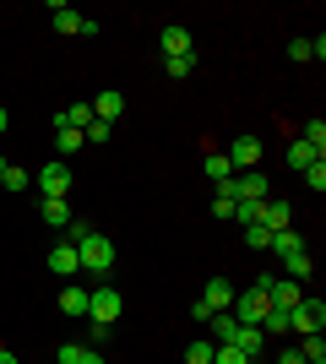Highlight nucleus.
<instances>
[{
	"instance_id": "nucleus-23",
	"label": "nucleus",
	"mask_w": 326,
	"mask_h": 364,
	"mask_svg": "<svg viewBox=\"0 0 326 364\" xmlns=\"http://www.w3.org/2000/svg\"><path fill=\"white\" fill-rule=\"evenodd\" d=\"M288 332V310H266L261 316V337H283Z\"/></svg>"
},
{
	"instance_id": "nucleus-35",
	"label": "nucleus",
	"mask_w": 326,
	"mask_h": 364,
	"mask_svg": "<svg viewBox=\"0 0 326 364\" xmlns=\"http://www.w3.org/2000/svg\"><path fill=\"white\" fill-rule=\"evenodd\" d=\"M278 364H305V353H299V348H283V353H278Z\"/></svg>"
},
{
	"instance_id": "nucleus-26",
	"label": "nucleus",
	"mask_w": 326,
	"mask_h": 364,
	"mask_svg": "<svg viewBox=\"0 0 326 364\" xmlns=\"http://www.w3.org/2000/svg\"><path fill=\"white\" fill-rule=\"evenodd\" d=\"M245 245H250V250H266V245H272V228H266V223H250L245 228Z\"/></svg>"
},
{
	"instance_id": "nucleus-19",
	"label": "nucleus",
	"mask_w": 326,
	"mask_h": 364,
	"mask_svg": "<svg viewBox=\"0 0 326 364\" xmlns=\"http://www.w3.org/2000/svg\"><path fill=\"white\" fill-rule=\"evenodd\" d=\"M283 267H288V277H294V283H305V277L315 272V256H310V250H294V256H283Z\"/></svg>"
},
{
	"instance_id": "nucleus-34",
	"label": "nucleus",
	"mask_w": 326,
	"mask_h": 364,
	"mask_svg": "<svg viewBox=\"0 0 326 364\" xmlns=\"http://www.w3.org/2000/svg\"><path fill=\"white\" fill-rule=\"evenodd\" d=\"M288 60H310V38H294V44H288Z\"/></svg>"
},
{
	"instance_id": "nucleus-5",
	"label": "nucleus",
	"mask_w": 326,
	"mask_h": 364,
	"mask_svg": "<svg viewBox=\"0 0 326 364\" xmlns=\"http://www.w3.org/2000/svg\"><path fill=\"white\" fill-rule=\"evenodd\" d=\"M38 191H44V196H65V191H71V168H65L60 158H49V164L38 168Z\"/></svg>"
},
{
	"instance_id": "nucleus-37",
	"label": "nucleus",
	"mask_w": 326,
	"mask_h": 364,
	"mask_svg": "<svg viewBox=\"0 0 326 364\" xmlns=\"http://www.w3.org/2000/svg\"><path fill=\"white\" fill-rule=\"evenodd\" d=\"M0 364H16V353H11V348H0Z\"/></svg>"
},
{
	"instance_id": "nucleus-31",
	"label": "nucleus",
	"mask_w": 326,
	"mask_h": 364,
	"mask_svg": "<svg viewBox=\"0 0 326 364\" xmlns=\"http://www.w3.org/2000/svg\"><path fill=\"white\" fill-rule=\"evenodd\" d=\"M305 185H310V191H326V164H321V158L305 168Z\"/></svg>"
},
{
	"instance_id": "nucleus-11",
	"label": "nucleus",
	"mask_w": 326,
	"mask_h": 364,
	"mask_svg": "<svg viewBox=\"0 0 326 364\" xmlns=\"http://www.w3.org/2000/svg\"><path fill=\"white\" fill-rule=\"evenodd\" d=\"M299 299H305V283H294V277H278V283H272V310H294Z\"/></svg>"
},
{
	"instance_id": "nucleus-16",
	"label": "nucleus",
	"mask_w": 326,
	"mask_h": 364,
	"mask_svg": "<svg viewBox=\"0 0 326 364\" xmlns=\"http://www.w3.org/2000/svg\"><path fill=\"white\" fill-rule=\"evenodd\" d=\"M207 180L223 191V185L234 180V164H229V152H207Z\"/></svg>"
},
{
	"instance_id": "nucleus-6",
	"label": "nucleus",
	"mask_w": 326,
	"mask_h": 364,
	"mask_svg": "<svg viewBox=\"0 0 326 364\" xmlns=\"http://www.w3.org/2000/svg\"><path fill=\"white\" fill-rule=\"evenodd\" d=\"M229 164H234V174H239V168H256L261 164V136H234L229 141Z\"/></svg>"
},
{
	"instance_id": "nucleus-4",
	"label": "nucleus",
	"mask_w": 326,
	"mask_h": 364,
	"mask_svg": "<svg viewBox=\"0 0 326 364\" xmlns=\"http://www.w3.org/2000/svg\"><path fill=\"white\" fill-rule=\"evenodd\" d=\"M256 223H266L272 234H278V228H294V201H283V196H266L261 207H256Z\"/></svg>"
},
{
	"instance_id": "nucleus-30",
	"label": "nucleus",
	"mask_w": 326,
	"mask_h": 364,
	"mask_svg": "<svg viewBox=\"0 0 326 364\" xmlns=\"http://www.w3.org/2000/svg\"><path fill=\"white\" fill-rule=\"evenodd\" d=\"M55 152H82V131H55Z\"/></svg>"
},
{
	"instance_id": "nucleus-20",
	"label": "nucleus",
	"mask_w": 326,
	"mask_h": 364,
	"mask_svg": "<svg viewBox=\"0 0 326 364\" xmlns=\"http://www.w3.org/2000/svg\"><path fill=\"white\" fill-rule=\"evenodd\" d=\"M60 310H65V316H87V289H82V283L60 289Z\"/></svg>"
},
{
	"instance_id": "nucleus-25",
	"label": "nucleus",
	"mask_w": 326,
	"mask_h": 364,
	"mask_svg": "<svg viewBox=\"0 0 326 364\" xmlns=\"http://www.w3.org/2000/svg\"><path fill=\"white\" fill-rule=\"evenodd\" d=\"M163 71H169L174 82H185V76L196 71V55H174V60H163Z\"/></svg>"
},
{
	"instance_id": "nucleus-18",
	"label": "nucleus",
	"mask_w": 326,
	"mask_h": 364,
	"mask_svg": "<svg viewBox=\"0 0 326 364\" xmlns=\"http://www.w3.org/2000/svg\"><path fill=\"white\" fill-rule=\"evenodd\" d=\"M315 158H321V152H315L305 136H299V141H288V168H299V174H305V168H310Z\"/></svg>"
},
{
	"instance_id": "nucleus-15",
	"label": "nucleus",
	"mask_w": 326,
	"mask_h": 364,
	"mask_svg": "<svg viewBox=\"0 0 326 364\" xmlns=\"http://www.w3.org/2000/svg\"><path fill=\"white\" fill-rule=\"evenodd\" d=\"M266 250H272V256H294V250H310V245H305V234H294V228H278Z\"/></svg>"
},
{
	"instance_id": "nucleus-12",
	"label": "nucleus",
	"mask_w": 326,
	"mask_h": 364,
	"mask_svg": "<svg viewBox=\"0 0 326 364\" xmlns=\"http://www.w3.org/2000/svg\"><path fill=\"white\" fill-rule=\"evenodd\" d=\"M120 109H125V92H114V87H109V92H98V98H93V120L114 125V120H120Z\"/></svg>"
},
{
	"instance_id": "nucleus-27",
	"label": "nucleus",
	"mask_w": 326,
	"mask_h": 364,
	"mask_svg": "<svg viewBox=\"0 0 326 364\" xmlns=\"http://www.w3.org/2000/svg\"><path fill=\"white\" fill-rule=\"evenodd\" d=\"M299 353H305V364H326V343H321V337H305Z\"/></svg>"
},
{
	"instance_id": "nucleus-29",
	"label": "nucleus",
	"mask_w": 326,
	"mask_h": 364,
	"mask_svg": "<svg viewBox=\"0 0 326 364\" xmlns=\"http://www.w3.org/2000/svg\"><path fill=\"white\" fill-rule=\"evenodd\" d=\"M104 141H109V125L104 120H93L87 131H82V147H104Z\"/></svg>"
},
{
	"instance_id": "nucleus-17",
	"label": "nucleus",
	"mask_w": 326,
	"mask_h": 364,
	"mask_svg": "<svg viewBox=\"0 0 326 364\" xmlns=\"http://www.w3.org/2000/svg\"><path fill=\"white\" fill-rule=\"evenodd\" d=\"M163 55H169V60H174V55H190V33L180 28V22H169V28H163Z\"/></svg>"
},
{
	"instance_id": "nucleus-13",
	"label": "nucleus",
	"mask_w": 326,
	"mask_h": 364,
	"mask_svg": "<svg viewBox=\"0 0 326 364\" xmlns=\"http://www.w3.org/2000/svg\"><path fill=\"white\" fill-rule=\"evenodd\" d=\"M38 213H44V223L49 228H71V207H65V196H44V207H38Z\"/></svg>"
},
{
	"instance_id": "nucleus-3",
	"label": "nucleus",
	"mask_w": 326,
	"mask_h": 364,
	"mask_svg": "<svg viewBox=\"0 0 326 364\" xmlns=\"http://www.w3.org/2000/svg\"><path fill=\"white\" fill-rule=\"evenodd\" d=\"M229 196L234 201H266L272 196V180H266L261 168H239V174L229 180Z\"/></svg>"
},
{
	"instance_id": "nucleus-1",
	"label": "nucleus",
	"mask_w": 326,
	"mask_h": 364,
	"mask_svg": "<svg viewBox=\"0 0 326 364\" xmlns=\"http://www.w3.org/2000/svg\"><path fill=\"white\" fill-rule=\"evenodd\" d=\"M321 326H326V304L305 294V299L288 310V332H299V337H321Z\"/></svg>"
},
{
	"instance_id": "nucleus-21",
	"label": "nucleus",
	"mask_w": 326,
	"mask_h": 364,
	"mask_svg": "<svg viewBox=\"0 0 326 364\" xmlns=\"http://www.w3.org/2000/svg\"><path fill=\"white\" fill-rule=\"evenodd\" d=\"M55 11V33H82V11H71V6H49Z\"/></svg>"
},
{
	"instance_id": "nucleus-36",
	"label": "nucleus",
	"mask_w": 326,
	"mask_h": 364,
	"mask_svg": "<svg viewBox=\"0 0 326 364\" xmlns=\"http://www.w3.org/2000/svg\"><path fill=\"white\" fill-rule=\"evenodd\" d=\"M6 125H11V114H6V104H0V136H6Z\"/></svg>"
},
{
	"instance_id": "nucleus-9",
	"label": "nucleus",
	"mask_w": 326,
	"mask_h": 364,
	"mask_svg": "<svg viewBox=\"0 0 326 364\" xmlns=\"http://www.w3.org/2000/svg\"><path fill=\"white\" fill-rule=\"evenodd\" d=\"M93 125V104H65L55 114V131H87Z\"/></svg>"
},
{
	"instance_id": "nucleus-33",
	"label": "nucleus",
	"mask_w": 326,
	"mask_h": 364,
	"mask_svg": "<svg viewBox=\"0 0 326 364\" xmlns=\"http://www.w3.org/2000/svg\"><path fill=\"white\" fill-rule=\"evenodd\" d=\"M212 213H217V218H234V196H229V185H223V191L212 196Z\"/></svg>"
},
{
	"instance_id": "nucleus-28",
	"label": "nucleus",
	"mask_w": 326,
	"mask_h": 364,
	"mask_svg": "<svg viewBox=\"0 0 326 364\" xmlns=\"http://www.w3.org/2000/svg\"><path fill=\"white\" fill-rule=\"evenodd\" d=\"M212 364H250V359L234 348V343H217V348H212Z\"/></svg>"
},
{
	"instance_id": "nucleus-32",
	"label": "nucleus",
	"mask_w": 326,
	"mask_h": 364,
	"mask_svg": "<svg viewBox=\"0 0 326 364\" xmlns=\"http://www.w3.org/2000/svg\"><path fill=\"white\" fill-rule=\"evenodd\" d=\"M305 141H310L315 152H326V125H321V120H310V125H305Z\"/></svg>"
},
{
	"instance_id": "nucleus-10",
	"label": "nucleus",
	"mask_w": 326,
	"mask_h": 364,
	"mask_svg": "<svg viewBox=\"0 0 326 364\" xmlns=\"http://www.w3.org/2000/svg\"><path fill=\"white\" fill-rule=\"evenodd\" d=\"M234 348H239L250 364H256V359L266 353V337H261V326H239V332H234Z\"/></svg>"
},
{
	"instance_id": "nucleus-7",
	"label": "nucleus",
	"mask_w": 326,
	"mask_h": 364,
	"mask_svg": "<svg viewBox=\"0 0 326 364\" xmlns=\"http://www.w3.org/2000/svg\"><path fill=\"white\" fill-rule=\"evenodd\" d=\"M49 272H55V277H77L82 272L77 245H71V240H55V250H49Z\"/></svg>"
},
{
	"instance_id": "nucleus-24",
	"label": "nucleus",
	"mask_w": 326,
	"mask_h": 364,
	"mask_svg": "<svg viewBox=\"0 0 326 364\" xmlns=\"http://www.w3.org/2000/svg\"><path fill=\"white\" fill-rule=\"evenodd\" d=\"M212 337H202V343H185V364H212Z\"/></svg>"
},
{
	"instance_id": "nucleus-22",
	"label": "nucleus",
	"mask_w": 326,
	"mask_h": 364,
	"mask_svg": "<svg viewBox=\"0 0 326 364\" xmlns=\"http://www.w3.org/2000/svg\"><path fill=\"white\" fill-rule=\"evenodd\" d=\"M0 185H6V191H22V185H28V168H16L11 158H0Z\"/></svg>"
},
{
	"instance_id": "nucleus-14",
	"label": "nucleus",
	"mask_w": 326,
	"mask_h": 364,
	"mask_svg": "<svg viewBox=\"0 0 326 364\" xmlns=\"http://www.w3.org/2000/svg\"><path fill=\"white\" fill-rule=\"evenodd\" d=\"M55 364H104V359H98V348H82V343H60V348H55Z\"/></svg>"
},
{
	"instance_id": "nucleus-8",
	"label": "nucleus",
	"mask_w": 326,
	"mask_h": 364,
	"mask_svg": "<svg viewBox=\"0 0 326 364\" xmlns=\"http://www.w3.org/2000/svg\"><path fill=\"white\" fill-rule=\"evenodd\" d=\"M234 294H239V289H234L229 277H207V289H202V304H207V310L217 316V310H229V304H234Z\"/></svg>"
},
{
	"instance_id": "nucleus-2",
	"label": "nucleus",
	"mask_w": 326,
	"mask_h": 364,
	"mask_svg": "<svg viewBox=\"0 0 326 364\" xmlns=\"http://www.w3.org/2000/svg\"><path fill=\"white\" fill-rule=\"evenodd\" d=\"M125 310L120 289H109V283H98V289H87V321H104V326H114Z\"/></svg>"
}]
</instances>
